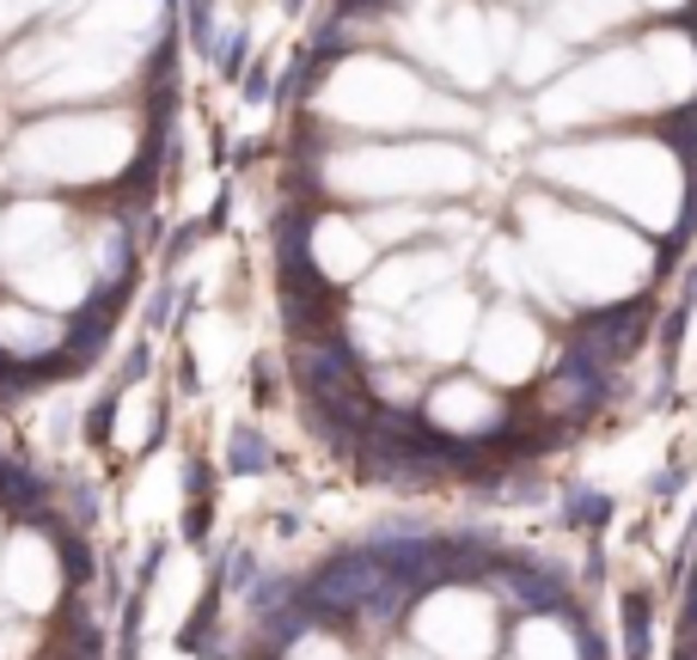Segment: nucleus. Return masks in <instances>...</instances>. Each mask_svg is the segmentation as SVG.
Here are the masks:
<instances>
[{"mask_svg":"<svg viewBox=\"0 0 697 660\" xmlns=\"http://www.w3.org/2000/svg\"><path fill=\"white\" fill-rule=\"evenodd\" d=\"M288 660H356V655H349L343 643H325V636H300Z\"/></svg>","mask_w":697,"mask_h":660,"instance_id":"20","label":"nucleus"},{"mask_svg":"<svg viewBox=\"0 0 697 660\" xmlns=\"http://www.w3.org/2000/svg\"><path fill=\"white\" fill-rule=\"evenodd\" d=\"M692 0H642V13H661V19H685Z\"/></svg>","mask_w":697,"mask_h":660,"instance_id":"22","label":"nucleus"},{"mask_svg":"<svg viewBox=\"0 0 697 660\" xmlns=\"http://www.w3.org/2000/svg\"><path fill=\"white\" fill-rule=\"evenodd\" d=\"M508 660H593V648L575 617H563L557 605H532L508 636Z\"/></svg>","mask_w":697,"mask_h":660,"instance_id":"16","label":"nucleus"},{"mask_svg":"<svg viewBox=\"0 0 697 660\" xmlns=\"http://www.w3.org/2000/svg\"><path fill=\"white\" fill-rule=\"evenodd\" d=\"M636 44L649 49V68H654V80H661L666 110L692 105L697 98V25H685V19H661V25H649Z\"/></svg>","mask_w":697,"mask_h":660,"instance_id":"14","label":"nucleus"},{"mask_svg":"<svg viewBox=\"0 0 697 660\" xmlns=\"http://www.w3.org/2000/svg\"><path fill=\"white\" fill-rule=\"evenodd\" d=\"M227 465H232V471H264V465H269V446H264V434L239 429V434H232V446H227Z\"/></svg>","mask_w":697,"mask_h":660,"instance_id":"19","label":"nucleus"},{"mask_svg":"<svg viewBox=\"0 0 697 660\" xmlns=\"http://www.w3.org/2000/svg\"><path fill=\"white\" fill-rule=\"evenodd\" d=\"M68 239V208L62 202H19L13 215L0 220V251L7 263H37L44 251H62Z\"/></svg>","mask_w":697,"mask_h":660,"instance_id":"17","label":"nucleus"},{"mask_svg":"<svg viewBox=\"0 0 697 660\" xmlns=\"http://www.w3.org/2000/svg\"><path fill=\"white\" fill-rule=\"evenodd\" d=\"M25 643H32V636H25L19 624H7V612H0V660H19V655H25Z\"/></svg>","mask_w":697,"mask_h":660,"instance_id":"21","label":"nucleus"},{"mask_svg":"<svg viewBox=\"0 0 697 660\" xmlns=\"http://www.w3.org/2000/svg\"><path fill=\"white\" fill-rule=\"evenodd\" d=\"M471 368L490 385H527L551 368V331L527 300H502V307H483L478 337H471Z\"/></svg>","mask_w":697,"mask_h":660,"instance_id":"8","label":"nucleus"},{"mask_svg":"<svg viewBox=\"0 0 697 660\" xmlns=\"http://www.w3.org/2000/svg\"><path fill=\"white\" fill-rule=\"evenodd\" d=\"M666 110L661 80L649 68V49L642 44H618L600 49L588 62L563 68L551 86H539V129H557V135H588L605 123H636V117H654Z\"/></svg>","mask_w":697,"mask_h":660,"instance_id":"3","label":"nucleus"},{"mask_svg":"<svg viewBox=\"0 0 697 660\" xmlns=\"http://www.w3.org/2000/svg\"><path fill=\"white\" fill-rule=\"evenodd\" d=\"M129 129L117 117H56L19 135L13 159L19 178H105L123 166Z\"/></svg>","mask_w":697,"mask_h":660,"instance_id":"7","label":"nucleus"},{"mask_svg":"<svg viewBox=\"0 0 697 660\" xmlns=\"http://www.w3.org/2000/svg\"><path fill=\"white\" fill-rule=\"evenodd\" d=\"M478 319H483L478 293L459 288V281H447V288L422 293L417 307L404 312V331H410V355H417V361H429V368H447V361L471 355Z\"/></svg>","mask_w":697,"mask_h":660,"instance_id":"10","label":"nucleus"},{"mask_svg":"<svg viewBox=\"0 0 697 660\" xmlns=\"http://www.w3.org/2000/svg\"><path fill=\"white\" fill-rule=\"evenodd\" d=\"M325 105L337 123L356 129H429L434 93L392 56H343L325 86Z\"/></svg>","mask_w":697,"mask_h":660,"instance_id":"5","label":"nucleus"},{"mask_svg":"<svg viewBox=\"0 0 697 660\" xmlns=\"http://www.w3.org/2000/svg\"><path fill=\"white\" fill-rule=\"evenodd\" d=\"M459 281V257L441 245H417V251H392L386 263H373L361 276V307H380V312H410L422 293Z\"/></svg>","mask_w":697,"mask_h":660,"instance_id":"11","label":"nucleus"},{"mask_svg":"<svg viewBox=\"0 0 697 660\" xmlns=\"http://www.w3.org/2000/svg\"><path fill=\"white\" fill-rule=\"evenodd\" d=\"M307 263L312 276L325 281V288H343V281H361L380 257V245L368 239V227L349 215H312L307 220V245L295 251Z\"/></svg>","mask_w":697,"mask_h":660,"instance_id":"12","label":"nucleus"},{"mask_svg":"<svg viewBox=\"0 0 697 660\" xmlns=\"http://www.w3.org/2000/svg\"><path fill=\"white\" fill-rule=\"evenodd\" d=\"M386 660H434V655H429V648H422V643H404V648H392Z\"/></svg>","mask_w":697,"mask_h":660,"instance_id":"23","label":"nucleus"},{"mask_svg":"<svg viewBox=\"0 0 697 660\" xmlns=\"http://www.w3.org/2000/svg\"><path fill=\"white\" fill-rule=\"evenodd\" d=\"M417 422L441 441H490L508 429V404H502V385H490L483 373H447L422 392Z\"/></svg>","mask_w":697,"mask_h":660,"instance_id":"9","label":"nucleus"},{"mask_svg":"<svg viewBox=\"0 0 697 660\" xmlns=\"http://www.w3.org/2000/svg\"><path fill=\"white\" fill-rule=\"evenodd\" d=\"M410 636L429 648L434 660H496L502 655V599L496 587L447 581L410 605Z\"/></svg>","mask_w":697,"mask_h":660,"instance_id":"6","label":"nucleus"},{"mask_svg":"<svg viewBox=\"0 0 697 660\" xmlns=\"http://www.w3.org/2000/svg\"><path fill=\"white\" fill-rule=\"evenodd\" d=\"M636 13H642V0H551L544 25L575 49V44H600V37L636 25Z\"/></svg>","mask_w":697,"mask_h":660,"instance_id":"18","label":"nucleus"},{"mask_svg":"<svg viewBox=\"0 0 697 660\" xmlns=\"http://www.w3.org/2000/svg\"><path fill=\"white\" fill-rule=\"evenodd\" d=\"M544 184H563L575 196L612 208L618 220L654 232H680L692 215V166L654 135H624V129H588L539 159Z\"/></svg>","mask_w":697,"mask_h":660,"instance_id":"2","label":"nucleus"},{"mask_svg":"<svg viewBox=\"0 0 697 660\" xmlns=\"http://www.w3.org/2000/svg\"><path fill=\"white\" fill-rule=\"evenodd\" d=\"M0 593L25 605V612H49L56 593H62V556L49 551L44 532H19L7 563H0Z\"/></svg>","mask_w":697,"mask_h":660,"instance_id":"13","label":"nucleus"},{"mask_svg":"<svg viewBox=\"0 0 697 660\" xmlns=\"http://www.w3.org/2000/svg\"><path fill=\"white\" fill-rule=\"evenodd\" d=\"M331 190L368 202H404V196H459L478 184V159L453 141H398V147H361L325 166Z\"/></svg>","mask_w":697,"mask_h":660,"instance_id":"4","label":"nucleus"},{"mask_svg":"<svg viewBox=\"0 0 697 660\" xmlns=\"http://www.w3.org/2000/svg\"><path fill=\"white\" fill-rule=\"evenodd\" d=\"M520 245L544 281L551 312H612L654 281V239L618 215L563 208L551 196L520 202Z\"/></svg>","mask_w":697,"mask_h":660,"instance_id":"1","label":"nucleus"},{"mask_svg":"<svg viewBox=\"0 0 697 660\" xmlns=\"http://www.w3.org/2000/svg\"><path fill=\"white\" fill-rule=\"evenodd\" d=\"M62 349H68V319H56L44 307H19V300L0 307V361L7 368H44L49 355Z\"/></svg>","mask_w":697,"mask_h":660,"instance_id":"15","label":"nucleus"}]
</instances>
